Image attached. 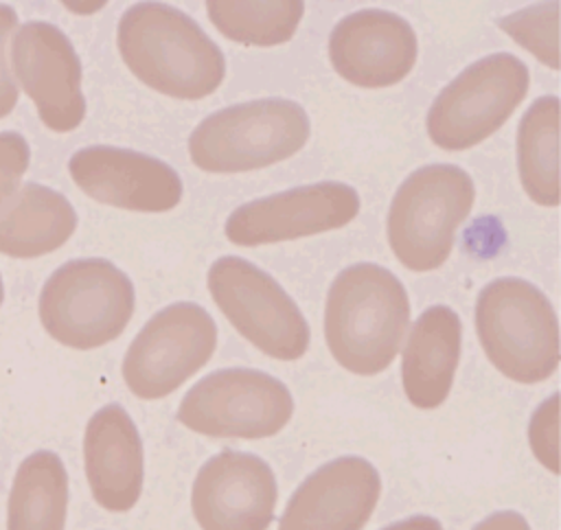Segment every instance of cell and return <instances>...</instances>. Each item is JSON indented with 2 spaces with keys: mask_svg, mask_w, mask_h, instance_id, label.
<instances>
[{
  "mask_svg": "<svg viewBox=\"0 0 561 530\" xmlns=\"http://www.w3.org/2000/svg\"><path fill=\"white\" fill-rule=\"evenodd\" d=\"M125 66L151 90L173 99H204L226 74L221 48L184 11L164 2H138L118 22Z\"/></svg>",
  "mask_w": 561,
  "mask_h": 530,
  "instance_id": "cell-1",
  "label": "cell"
},
{
  "mask_svg": "<svg viewBox=\"0 0 561 530\" xmlns=\"http://www.w3.org/2000/svg\"><path fill=\"white\" fill-rule=\"evenodd\" d=\"M410 324V302L401 280L377 263L342 269L329 287L324 339L348 372L370 377L397 357Z\"/></svg>",
  "mask_w": 561,
  "mask_h": 530,
  "instance_id": "cell-2",
  "label": "cell"
},
{
  "mask_svg": "<svg viewBox=\"0 0 561 530\" xmlns=\"http://www.w3.org/2000/svg\"><path fill=\"white\" fill-rule=\"evenodd\" d=\"M480 344L504 377L539 383L559 366V322L541 289L517 276L482 287L476 302Z\"/></svg>",
  "mask_w": 561,
  "mask_h": 530,
  "instance_id": "cell-3",
  "label": "cell"
},
{
  "mask_svg": "<svg viewBox=\"0 0 561 530\" xmlns=\"http://www.w3.org/2000/svg\"><path fill=\"white\" fill-rule=\"evenodd\" d=\"M311 131L305 107L267 96L237 103L206 116L188 136L195 166L208 173H241L298 153Z\"/></svg>",
  "mask_w": 561,
  "mask_h": 530,
  "instance_id": "cell-4",
  "label": "cell"
},
{
  "mask_svg": "<svg viewBox=\"0 0 561 530\" xmlns=\"http://www.w3.org/2000/svg\"><path fill=\"white\" fill-rule=\"evenodd\" d=\"M136 304L129 276L107 258H72L59 265L39 291V320L46 333L77 350L116 339Z\"/></svg>",
  "mask_w": 561,
  "mask_h": 530,
  "instance_id": "cell-5",
  "label": "cell"
},
{
  "mask_svg": "<svg viewBox=\"0 0 561 530\" xmlns=\"http://www.w3.org/2000/svg\"><path fill=\"white\" fill-rule=\"evenodd\" d=\"M473 199V180L456 164H425L412 171L388 210V243L399 263L412 272L440 267Z\"/></svg>",
  "mask_w": 561,
  "mask_h": 530,
  "instance_id": "cell-6",
  "label": "cell"
},
{
  "mask_svg": "<svg viewBox=\"0 0 561 530\" xmlns=\"http://www.w3.org/2000/svg\"><path fill=\"white\" fill-rule=\"evenodd\" d=\"M294 414L289 388L256 368H219L182 399L178 420L210 438L259 440L276 436Z\"/></svg>",
  "mask_w": 561,
  "mask_h": 530,
  "instance_id": "cell-7",
  "label": "cell"
},
{
  "mask_svg": "<svg viewBox=\"0 0 561 530\" xmlns=\"http://www.w3.org/2000/svg\"><path fill=\"white\" fill-rule=\"evenodd\" d=\"M528 85L526 64L511 53H493L473 61L430 105V138L447 151L476 147L508 120Z\"/></svg>",
  "mask_w": 561,
  "mask_h": 530,
  "instance_id": "cell-8",
  "label": "cell"
},
{
  "mask_svg": "<svg viewBox=\"0 0 561 530\" xmlns=\"http://www.w3.org/2000/svg\"><path fill=\"white\" fill-rule=\"evenodd\" d=\"M208 289L230 324L261 353L294 361L309 348V324L291 296L259 265L221 256L208 269Z\"/></svg>",
  "mask_w": 561,
  "mask_h": 530,
  "instance_id": "cell-9",
  "label": "cell"
},
{
  "mask_svg": "<svg viewBox=\"0 0 561 530\" xmlns=\"http://www.w3.org/2000/svg\"><path fill=\"white\" fill-rule=\"evenodd\" d=\"M217 324L195 302H173L153 313L123 357V379L138 399L175 392L215 353Z\"/></svg>",
  "mask_w": 561,
  "mask_h": 530,
  "instance_id": "cell-10",
  "label": "cell"
},
{
  "mask_svg": "<svg viewBox=\"0 0 561 530\" xmlns=\"http://www.w3.org/2000/svg\"><path fill=\"white\" fill-rule=\"evenodd\" d=\"M15 83L31 96L39 120L53 131H72L85 118L81 61L68 35L50 22L31 20L11 37Z\"/></svg>",
  "mask_w": 561,
  "mask_h": 530,
  "instance_id": "cell-11",
  "label": "cell"
},
{
  "mask_svg": "<svg viewBox=\"0 0 561 530\" xmlns=\"http://www.w3.org/2000/svg\"><path fill=\"white\" fill-rule=\"evenodd\" d=\"M357 212V191L327 180L241 204L230 212L224 230L234 245L252 247L329 232L351 223Z\"/></svg>",
  "mask_w": 561,
  "mask_h": 530,
  "instance_id": "cell-12",
  "label": "cell"
},
{
  "mask_svg": "<svg viewBox=\"0 0 561 530\" xmlns=\"http://www.w3.org/2000/svg\"><path fill=\"white\" fill-rule=\"evenodd\" d=\"M278 502L272 466L256 453L224 449L197 471L191 510L202 530H267Z\"/></svg>",
  "mask_w": 561,
  "mask_h": 530,
  "instance_id": "cell-13",
  "label": "cell"
},
{
  "mask_svg": "<svg viewBox=\"0 0 561 530\" xmlns=\"http://www.w3.org/2000/svg\"><path fill=\"white\" fill-rule=\"evenodd\" d=\"M381 495V475L362 456H340L311 471L291 493L278 530H362Z\"/></svg>",
  "mask_w": 561,
  "mask_h": 530,
  "instance_id": "cell-14",
  "label": "cell"
},
{
  "mask_svg": "<svg viewBox=\"0 0 561 530\" xmlns=\"http://www.w3.org/2000/svg\"><path fill=\"white\" fill-rule=\"evenodd\" d=\"M75 184L101 204L134 212H167L182 199V180L167 162L123 147L92 145L68 160Z\"/></svg>",
  "mask_w": 561,
  "mask_h": 530,
  "instance_id": "cell-15",
  "label": "cell"
},
{
  "mask_svg": "<svg viewBox=\"0 0 561 530\" xmlns=\"http://www.w3.org/2000/svg\"><path fill=\"white\" fill-rule=\"evenodd\" d=\"M419 55L416 33L408 20L383 9H362L342 18L329 35L335 72L359 88L399 83Z\"/></svg>",
  "mask_w": 561,
  "mask_h": 530,
  "instance_id": "cell-16",
  "label": "cell"
},
{
  "mask_svg": "<svg viewBox=\"0 0 561 530\" xmlns=\"http://www.w3.org/2000/svg\"><path fill=\"white\" fill-rule=\"evenodd\" d=\"M83 466L94 502L107 512L131 510L142 493V438L118 403L96 410L83 431Z\"/></svg>",
  "mask_w": 561,
  "mask_h": 530,
  "instance_id": "cell-17",
  "label": "cell"
},
{
  "mask_svg": "<svg viewBox=\"0 0 561 530\" xmlns=\"http://www.w3.org/2000/svg\"><path fill=\"white\" fill-rule=\"evenodd\" d=\"M460 318L447 304H434L414 320L401 357L403 392L414 407L445 403L460 361Z\"/></svg>",
  "mask_w": 561,
  "mask_h": 530,
  "instance_id": "cell-18",
  "label": "cell"
},
{
  "mask_svg": "<svg viewBox=\"0 0 561 530\" xmlns=\"http://www.w3.org/2000/svg\"><path fill=\"white\" fill-rule=\"evenodd\" d=\"M77 228L72 204L55 188L24 182L0 210V254L35 258L61 247Z\"/></svg>",
  "mask_w": 561,
  "mask_h": 530,
  "instance_id": "cell-19",
  "label": "cell"
},
{
  "mask_svg": "<svg viewBox=\"0 0 561 530\" xmlns=\"http://www.w3.org/2000/svg\"><path fill=\"white\" fill-rule=\"evenodd\" d=\"M68 517V471L50 449L28 453L11 482L7 530H64Z\"/></svg>",
  "mask_w": 561,
  "mask_h": 530,
  "instance_id": "cell-20",
  "label": "cell"
},
{
  "mask_svg": "<svg viewBox=\"0 0 561 530\" xmlns=\"http://www.w3.org/2000/svg\"><path fill=\"white\" fill-rule=\"evenodd\" d=\"M559 96H539L522 116L517 129V169L526 195L541 206L561 199L559 162Z\"/></svg>",
  "mask_w": 561,
  "mask_h": 530,
  "instance_id": "cell-21",
  "label": "cell"
},
{
  "mask_svg": "<svg viewBox=\"0 0 561 530\" xmlns=\"http://www.w3.org/2000/svg\"><path fill=\"white\" fill-rule=\"evenodd\" d=\"M206 13L221 35L250 46H278L291 39L305 4L298 0L276 2H237L210 0Z\"/></svg>",
  "mask_w": 561,
  "mask_h": 530,
  "instance_id": "cell-22",
  "label": "cell"
},
{
  "mask_svg": "<svg viewBox=\"0 0 561 530\" xmlns=\"http://www.w3.org/2000/svg\"><path fill=\"white\" fill-rule=\"evenodd\" d=\"M559 2H539L500 18V26L539 61L559 68Z\"/></svg>",
  "mask_w": 561,
  "mask_h": 530,
  "instance_id": "cell-23",
  "label": "cell"
},
{
  "mask_svg": "<svg viewBox=\"0 0 561 530\" xmlns=\"http://www.w3.org/2000/svg\"><path fill=\"white\" fill-rule=\"evenodd\" d=\"M528 442L537 460L559 473V392L546 399L530 416Z\"/></svg>",
  "mask_w": 561,
  "mask_h": 530,
  "instance_id": "cell-24",
  "label": "cell"
},
{
  "mask_svg": "<svg viewBox=\"0 0 561 530\" xmlns=\"http://www.w3.org/2000/svg\"><path fill=\"white\" fill-rule=\"evenodd\" d=\"M31 149L22 134L0 131V210L15 195L28 169Z\"/></svg>",
  "mask_w": 561,
  "mask_h": 530,
  "instance_id": "cell-25",
  "label": "cell"
},
{
  "mask_svg": "<svg viewBox=\"0 0 561 530\" xmlns=\"http://www.w3.org/2000/svg\"><path fill=\"white\" fill-rule=\"evenodd\" d=\"M18 24L20 22H18L15 9L9 4H0V118L13 112L20 96V88L13 79V70L9 61V46Z\"/></svg>",
  "mask_w": 561,
  "mask_h": 530,
  "instance_id": "cell-26",
  "label": "cell"
},
{
  "mask_svg": "<svg viewBox=\"0 0 561 530\" xmlns=\"http://www.w3.org/2000/svg\"><path fill=\"white\" fill-rule=\"evenodd\" d=\"M471 530H533V528L522 512L504 508L486 515Z\"/></svg>",
  "mask_w": 561,
  "mask_h": 530,
  "instance_id": "cell-27",
  "label": "cell"
},
{
  "mask_svg": "<svg viewBox=\"0 0 561 530\" xmlns=\"http://www.w3.org/2000/svg\"><path fill=\"white\" fill-rule=\"evenodd\" d=\"M381 530H443V523L432 515H410L383 526Z\"/></svg>",
  "mask_w": 561,
  "mask_h": 530,
  "instance_id": "cell-28",
  "label": "cell"
},
{
  "mask_svg": "<svg viewBox=\"0 0 561 530\" xmlns=\"http://www.w3.org/2000/svg\"><path fill=\"white\" fill-rule=\"evenodd\" d=\"M4 300V285H2V276H0V304Z\"/></svg>",
  "mask_w": 561,
  "mask_h": 530,
  "instance_id": "cell-29",
  "label": "cell"
}]
</instances>
